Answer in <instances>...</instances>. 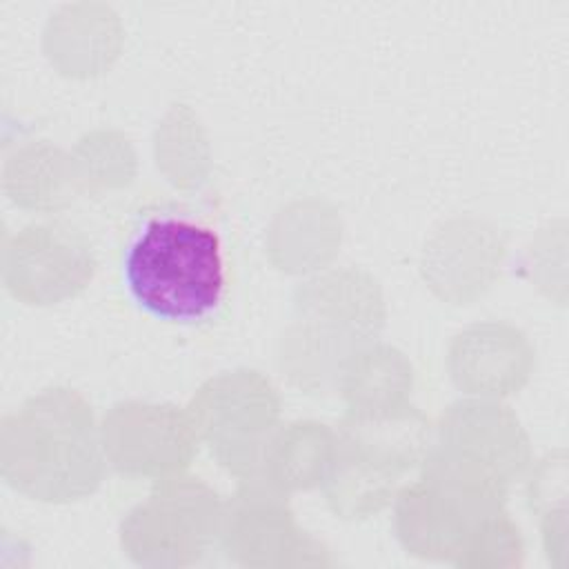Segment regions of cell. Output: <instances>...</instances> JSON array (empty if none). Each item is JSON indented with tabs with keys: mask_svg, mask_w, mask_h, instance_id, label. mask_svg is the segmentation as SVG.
<instances>
[{
	"mask_svg": "<svg viewBox=\"0 0 569 569\" xmlns=\"http://www.w3.org/2000/svg\"><path fill=\"white\" fill-rule=\"evenodd\" d=\"M122 278L133 302L153 318L200 320L224 291L220 238L187 216H149L127 242Z\"/></svg>",
	"mask_w": 569,
	"mask_h": 569,
	"instance_id": "cell-1",
	"label": "cell"
},
{
	"mask_svg": "<svg viewBox=\"0 0 569 569\" xmlns=\"http://www.w3.org/2000/svg\"><path fill=\"white\" fill-rule=\"evenodd\" d=\"M222 505L193 478H162L147 502L122 520V549L142 565L196 562L220 540Z\"/></svg>",
	"mask_w": 569,
	"mask_h": 569,
	"instance_id": "cell-2",
	"label": "cell"
},
{
	"mask_svg": "<svg viewBox=\"0 0 569 569\" xmlns=\"http://www.w3.org/2000/svg\"><path fill=\"white\" fill-rule=\"evenodd\" d=\"M253 378L256 371H240L209 380L189 407L198 438L207 440L220 465L242 482L260 480L264 449L278 429L276 396L244 409Z\"/></svg>",
	"mask_w": 569,
	"mask_h": 569,
	"instance_id": "cell-3",
	"label": "cell"
},
{
	"mask_svg": "<svg viewBox=\"0 0 569 569\" xmlns=\"http://www.w3.org/2000/svg\"><path fill=\"white\" fill-rule=\"evenodd\" d=\"M93 276V253L69 224H33L9 247V289L31 302H58L76 296Z\"/></svg>",
	"mask_w": 569,
	"mask_h": 569,
	"instance_id": "cell-4",
	"label": "cell"
},
{
	"mask_svg": "<svg viewBox=\"0 0 569 569\" xmlns=\"http://www.w3.org/2000/svg\"><path fill=\"white\" fill-rule=\"evenodd\" d=\"M220 542L240 565H291L305 545L282 491L262 480H247L222 509Z\"/></svg>",
	"mask_w": 569,
	"mask_h": 569,
	"instance_id": "cell-5",
	"label": "cell"
},
{
	"mask_svg": "<svg viewBox=\"0 0 569 569\" xmlns=\"http://www.w3.org/2000/svg\"><path fill=\"white\" fill-rule=\"evenodd\" d=\"M433 445L480 465L507 485L529 460L527 438L509 407L491 402H458L433 427Z\"/></svg>",
	"mask_w": 569,
	"mask_h": 569,
	"instance_id": "cell-6",
	"label": "cell"
},
{
	"mask_svg": "<svg viewBox=\"0 0 569 569\" xmlns=\"http://www.w3.org/2000/svg\"><path fill=\"white\" fill-rule=\"evenodd\" d=\"M433 442L431 420L411 405L347 411L336 429V447L400 478L420 467Z\"/></svg>",
	"mask_w": 569,
	"mask_h": 569,
	"instance_id": "cell-7",
	"label": "cell"
},
{
	"mask_svg": "<svg viewBox=\"0 0 569 569\" xmlns=\"http://www.w3.org/2000/svg\"><path fill=\"white\" fill-rule=\"evenodd\" d=\"M449 367L453 382L467 393L505 396L527 382L531 349L509 325H476L456 336Z\"/></svg>",
	"mask_w": 569,
	"mask_h": 569,
	"instance_id": "cell-8",
	"label": "cell"
},
{
	"mask_svg": "<svg viewBox=\"0 0 569 569\" xmlns=\"http://www.w3.org/2000/svg\"><path fill=\"white\" fill-rule=\"evenodd\" d=\"M349 411H376L405 405L411 365L391 347H358L338 376Z\"/></svg>",
	"mask_w": 569,
	"mask_h": 569,
	"instance_id": "cell-9",
	"label": "cell"
},
{
	"mask_svg": "<svg viewBox=\"0 0 569 569\" xmlns=\"http://www.w3.org/2000/svg\"><path fill=\"white\" fill-rule=\"evenodd\" d=\"M400 476L336 447L333 462L322 480L327 505L340 518H367L398 493Z\"/></svg>",
	"mask_w": 569,
	"mask_h": 569,
	"instance_id": "cell-10",
	"label": "cell"
}]
</instances>
